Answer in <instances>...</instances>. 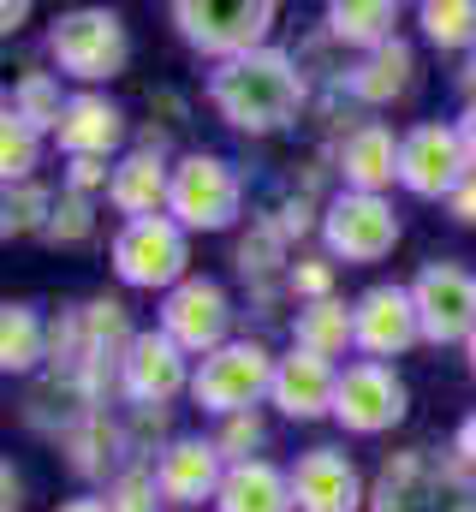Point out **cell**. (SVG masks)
<instances>
[{"label": "cell", "instance_id": "obj_1", "mask_svg": "<svg viewBox=\"0 0 476 512\" xmlns=\"http://www.w3.org/2000/svg\"><path fill=\"white\" fill-rule=\"evenodd\" d=\"M209 108L221 126H233L238 137H274V131L298 126L310 108V78L298 66L292 48H256L244 60H227L209 72L203 84Z\"/></svg>", "mask_w": 476, "mask_h": 512}, {"label": "cell", "instance_id": "obj_2", "mask_svg": "<svg viewBox=\"0 0 476 512\" xmlns=\"http://www.w3.org/2000/svg\"><path fill=\"white\" fill-rule=\"evenodd\" d=\"M369 512H476V471L453 447H399L369 477Z\"/></svg>", "mask_w": 476, "mask_h": 512}, {"label": "cell", "instance_id": "obj_3", "mask_svg": "<svg viewBox=\"0 0 476 512\" xmlns=\"http://www.w3.org/2000/svg\"><path fill=\"white\" fill-rule=\"evenodd\" d=\"M244 203H250V179L244 167L215 155V149H185L173 161V197H167V215L197 239V233H227L244 221Z\"/></svg>", "mask_w": 476, "mask_h": 512}, {"label": "cell", "instance_id": "obj_4", "mask_svg": "<svg viewBox=\"0 0 476 512\" xmlns=\"http://www.w3.org/2000/svg\"><path fill=\"white\" fill-rule=\"evenodd\" d=\"M179 42L215 66L244 60L256 48H274V24H280V6L274 0H173L167 6Z\"/></svg>", "mask_w": 476, "mask_h": 512}, {"label": "cell", "instance_id": "obj_5", "mask_svg": "<svg viewBox=\"0 0 476 512\" xmlns=\"http://www.w3.org/2000/svg\"><path fill=\"white\" fill-rule=\"evenodd\" d=\"M48 60L72 84H114L131 60V30L114 6H72L48 24Z\"/></svg>", "mask_w": 476, "mask_h": 512}, {"label": "cell", "instance_id": "obj_6", "mask_svg": "<svg viewBox=\"0 0 476 512\" xmlns=\"http://www.w3.org/2000/svg\"><path fill=\"white\" fill-rule=\"evenodd\" d=\"M274 358H280V352H268L256 334L227 340L221 352H209V358L197 364V376H191V405H197L203 417H215V423H227L238 411H262V399H268V387H274Z\"/></svg>", "mask_w": 476, "mask_h": 512}, {"label": "cell", "instance_id": "obj_7", "mask_svg": "<svg viewBox=\"0 0 476 512\" xmlns=\"http://www.w3.org/2000/svg\"><path fill=\"white\" fill-rule=\"evenodd\" d=\"M108 268L119 274V286H137V292H173L191 280V233L173 221V215H155V221H125L108 239Z\"/></svg>", "mask_w": 476, "mask_h": 512}, {"label": "cell", "instance_id": "obj_8", "mask_svg": "<svg viewBox=\"0 0 476 512\" xmlns=\"http://www.w3.org/2000/svg\"><path fill=\"white\" fill-rule=\"evenodd\" d=\"M405 239V221L393 209V197H369V191H328L322 209V251L346 268H369Z\"/></svg>", "mask_w": 476, "mask_h": 512}, {"label": "cell", "instance_id": "obj_9", "mask_svg": "<svg viewBox=\"0 0 476 512\" xmlns=\"http://www.w3.org/2000/svg\"><path fill=\"white\" fill-rule=\"evenodd\" d=\"M423 346H471L476 334V268L459 256H435L411 274Z\"/></svg>", "mask_w": 476, "mask_h": 512}, {"label": "cell", "instance_id": "obj_10", "mask_svg": "<svg viewBox=\"0 0 476 512\" xmlns=\"http://www.w3.org/2000/svg\"><path fill=\"white\" fill-rule=\"evenodd\" d=\"M233 292L221 286V280H209V274H191L185 286H173L167 298H161V310H155V328L179 346V352H191L197 364L209 358V352H221L233 334Z\"/></svg>", "mask_w": 476, "mask_h": 512}, {"label": "cell", "instance_id": "obj_11", "mask_svg": "<svg viewBox=\"0 0 476 512\" xmlns=\"http://www.w3.org/2000/svg\"><path fill=\"white\" fill-rule=\"evenodd\" d=\"M465 179H471V155H465L453 120H417V126H405V143H399V191H411L423 203H447Z\"/></svg>", "mask_w": 476, "mask_h": 512}, {"label": "cell", "instance_id": "obj_12", "mask_svg": "<svg viewBox=\"0 0 476 512\" xmlns=\"http://www.w3.org/2000/svg\"><path fill=\"white\" fill-rule=\"evenodd\" d=\"M191 376H197L191 352H179L161 328H137V340L119 358V399L125 411L173 405V399H191Z\"/></svg>", "mask_w": 476, "mask_h": 512}, {"label": "cell", "instance_id": "obj_13", "mask_svg": "<svg viewBox=\"0 0 476 512\" xmlns=\"http://www.w3.org/2000/svg\"><path fill=\"white\" fill-rule=\"evenodd\" d=\"M411 411V387L399 382L393 364H369V358H352L340 370V387H334V423L346 435H387L399 429Z\"/></svg>", "mask_w": 476, "mask_h": 512}, {"label": "cell", "instance_id": "obj_14", "mask_svg": "<svg viewBox=\"0 0 476 512\" xmlns=\"http://www.w3.org/2000/svg\"><path fill=\"white\" fill-rule=\"evenodd\" d=\"M357 310V358L369 364H393L411 346H423V322H417V298L399 280H375L352 298Z\"/></svg>", "mask_w": 476, "mask_h": 512}, {"label": "cell", "instance_id": "obj_15", "mask_svg": "<svg viewBox=\"0 0 476 512\" xmlns=\"http://www.w3.org/2000/svg\"><path fill=\"white\" fill-rule=\"evenodd\" d=\"M292 501L298 512H369V483L357 471V459L334 441L304 447L292 465Z\"/></svg>", "mask_w": 476, "mask_h": 512}, {"label": "cell", "instance_id": "obj_16", "mask_svg": "<svg viewBox=\"0 0 476 512\" xmlns=\"http://www.w3.org/2000/svg\"><path fill=\"white\" fill-rule=\"evenodd\" d=\"M155 483H161V501L173 512H197L215 507L221 483H227V459L215 447V435H173L161 453H155Z\"/></svg>", "mask_w": 476, "mask_h": 512}, {"label": "cell", "instance_id": "obj_17", "mask_svg": "<svg viewBox=\"0 0 476 512\" xmlns=\"http://www.w3.org/2000/svg\"><path fill=\"white\" fill-rule=\"evenodd\" d=\"M54 143H60L66 161H119L125 143H131V120H125V108H119L114 96L78 90L72 108H66V120H60V131H54Z\"/></svg>", "mask_w": 476, "mask_h": 512}, {"label": "cell", "instance_id": "obj_18", "mask_svg": "<svg viewBox=\"0 0 476 512\" xmlns=\"http://www.w3.org/2000/svg\"><path fill=\"white\" fill-rule=\"evenodd\" d=\"M334 387H340V364L286 346V352L274 358L268 405H274L286 423H316V417H334Z\"/></svg>", "mask_w": 476, "mask_h": 512}, {"label": "cell", "instance_id": "obj_19", "mask_svg": "<svg viewBox=\"0 0 476 512\" xmlns=\"http://www.w3.org/2000/svg\"><path fill=\"white\" fill-rule=\"evenodd\" d=\"M399 143L405 131H393L387 120H363V126L334 149V167H340V191H369V197H387L399 185Z\"/></svg>", "mask_w": 476, "mask_h": 512}, {"label": "cell", "instance_id": "obj_20", "mask_svg": "<svg viewBox=\"0 0 476 512\" xmlns=\"http://www.w3.org/2000/svg\"><path fill=\"white\" fill-rule=\"evenodd\" d=\"M167 197H173V161L155 155V149H125L114 161V185H108V209L125 221H155L167 215Z\"/></svg>", "mask_w": 476, "mask_h": 512}, {"label": "cell", "instance_id": "obj_21", "mask_svg": "<svg viewBox=\"0 0 476 512\" xmlns=\"http://www.w3.org/2000/svg\"><path fill=\"white\" fill-rule=\"evenodd\" d=\"M60 453H66V465H72V477H84V483H114L119 471L131 465V441H125V417H114L108 405L102 411H90L66 441H60Z\"/></svg>", "mask_w": 476, "mask_h": 512}, {"label": "cell", "instance_id": "obj_22", "mask_svg": "<svg viewBox=\"0 0 476 512\" xmlns=\"http://www.w3.org/2000/svg\"><path fill=\"white\" fill-rule=\"evenodd\" d=\"M411 84H417V48H411L405 36H393V42H381L375 54H357L352 60L346 96H352L357 108H393V102L411 96Z\"/></svg>", "mask_w": 476, "mask_h": 512}, {"label": "cell", "instance_id": "obj_23", "mask_svg": "<svg viewBox=\"0 0 476 512\" xmlns=\"http://www.w3.org/2000/svg\"><path fill=\"white\" fill-rule=\"evenodd\" d=\"M54 358V322L30 298L0 304V370L6 376H42Z\"/></svg>", "mask_w": 476, "mask_h": 512}, {"label": "cell", "instance_id": "obj_24", "mask_svg": "<svg viewBox=\"0 0 476 512\" xmlns=\"http://www.w3.org/2000/svg\"><path fill=\"white\" fill-rule=\"evenodd\" d=\"M215 512H298V501H292V471L274 465V459L227 465V483L215 495Z\"/></svg>", "mask_w": 476, "mask_h": 512}, {"label": "cell", "instance_id": "obj_25", "mask_svg": "<svg viewBox=\"0 0 476 512\" xmlns=\"http://www.w3.org/2000/svg\"><path fill=\"white\" fill-rule=\"evenodd\" d=\"M322 30L340 48H352V60L357 54H375L381 42L399 36V0H334L322 12Z\"/></svg>", "mask_w": 476, "mask_h": 512}, {"label": "cell", "instance_id": "obj_26", "mask_svg": "<svg viewBox=\"0 0 476 512\" xmlns=\"http://www.w3.org/2000/svg\"><path fill=\"white\" fill-rule=\"evenodd\" d=\"M292 346L316 352V358H346L357 352V310L346 298H322V304H298L292 310Z\"/></svg>", "mask_w": 476, "mask_h": 512}, {"label": "cell", "instance_id": "obj_27", "mask_svg": "<svg viewBox=\"0 0 476 512\" xmlns=\"http://www.w3.org/2000/svg\"><path fill=\"white\" fill-rule=\"evenodd\" d=\"M322 197H310L304 185H292V179H274L262 197H256V209H250V221H268L286 245H304L310 233L322 239Z\"/></svg>", "mask_w": 476, "mask_h": 512}, {"label": "cell", "instance_id": "obj_28", "mask_svg": "<svg viewBox=\"0 0 476 512\" xmlns=\"http://www.w3.org/2000/svg\"><path fill=\"white\" fill-rule=\"evenodd\" d=\"M233 268H238V280H244V292L250 286H280L286 268H292V245L268 221H250V233L233 245Z\"/></svg>", "mask_w": 476, "mask_h": 512}, {"label": "cell", "instance_id": "obj_29", "mask_svg": "<svg viewBox=\"0 0 476 512\" xmlns=\"http://www.w3.org/2000/svg\"><path fill=\"white\" fill-rule=\"evenodd\" d=\"M66 108H72V96L60 90V72H24V78L12 84V96H6V114H18L24 126H36L42 137L60 131Z\"/></svg>", "mask_w": 476, "mask_h": 512}, {"label": "cell", "instance_id": "obj_30", "mask_svg": "<svg viewBox=\"0 0 476 512\" xmlns=\"http://www.w3.org/2000/svg\"><path fill=\"white\" fill-rule=\"evenodd\" d=\"M54 203H60V191H48L42 179L6 185V197H0V239H48Z\"/></svg>", "mask_w": 476, "mask_h": 512}, {"label": "cell", "instance_id": "obj_31", "mask_svg": "<svg viewBox=\"0 0 476 512\" xmlns=\"http://www.w3.org/2000/svg\"><path fill=\"white\" fill-rule=\"evenodd\" d=\"M417 24H423V42L441 54H471L476 48V0H423Z\"/></svg>", "mask_w": 476, "mask_h": 512}, {"label": "cell", "instance_id": "obj_32", "mask_svg": "<svg viewBox=\"0 0 476 512\" xmlns=\"http://www.w3.org/2000/svg\"><path fill=\"white\" fill-rule=\"evenodd\" d=\"M42 131L24 126L18 114H0V179L6 185H30L36 179V167H42Z\"/></svg>", "mask_w": 476, "mask_h": 512}, {"label": "cell", "instance_id": "obj_33", "mask_svg": "<svg viewBox=\"0 0 476 512\" xmlns=\"http://www.w3.org/2000/svg\"><path fill=\"white\" fill-rule=\"evenodd\" d=\"M96 239V197H78V191H60L54 203V221H48V239L54 251H84Z\"/></svg>", "mask_w": 476, "mask_h": 512}, {"label": "cell", "instance_id": "obj_34", "mask_svg": "<svg viewBox=\"0 0 476 512\" xmlns=\"http://www.w3.org/2000/svg\"><path fill=\"white\" fill-rule=\"evenodd\" d=\"M334 286H340V262H334L328 251L292 256V268H286V292H292V304H322V298H340Z\"/></svg>", "mask_w": 476, "mask_h": 512}, {"label": "cell", "instance_id": "obj_35", "mask_svg": "<svg viewBox=\"0 0 476 512\" xmlns=\"http://www.w3.org/2000/svg\"><path fill=\"white\" fill-rule=\"evenodd\" d=\"M215 447H221L227 465L262 459V453H268V417H262V411H238L227 423H215Z\"/></svg>", "mask_w": 476, "mask_h": 512}, {"label": "cell", "instance_id": "obj_36", "mask_svg": "<svg viewBox=\"0 0 476 512\" xmlns=\"http://www.w3.org/2000/svg\"><path fill=\"white\" fill-rule=\"evenodd\" d=\"M102 501H108V512H167L161 483H155V471H149V465H125L114 483L102 489Z\"/></svg>", "mask_w": 476, "mask_h": 512}, {"label": "cell", "instance_id": "obj_37", "mask_svg": "<svg viewBox=\"0 0 476 512\" xmlns=\"http://www.w3.org/2000/svg\"><path fill=\"white\" fill-rule=\"evenodd\" d=\"M108 185H114V161H66L60 191H78V197H108Z\"/></svg>", "mask_w": 476, "mask_h": 512}, {"label": "cell", "instance_id": "obj_38", "mask_svg": "<svg viewBox=\"0 0 476 512\" xmlns=\"http://www.w3.org/2000/svg\"><path fill=\"white\" fill-rule=\"evenodd\" d=\"M447 215H453L459 227H476V173L459 185V191H453V197H447Z\"/></svg>", "mask_w": 476, "mask_h": 512}, {"label": "cell", "instance_id": "obj_39", "mask_svg": "<svg viewBox=\"0 0 476 512\" xmlns=\"http://www.w3.org/2000/svg\"><path fill=\"white\" fill-rule=\"evenodd\" d=\"M453 453H459V459L476 471V405L459 417V429H453Z\"/></svg>", "mask_w": 476, "mask_h": 512}, {"label": "cell", "instance_id": "obj_40", "mask_svg": "<svg viewBox=\"0 0 476 512\" xmlns=\"http://www.w3.org/2000/svg\"><path fill=\"white\" fill-rule=\"evenodd\" d=\"M0 495H6V501H0V512H24V477L12 471V459L0 465Z\"/></svg>", "mask_w": 476, "mask_h": 512}, {"label": "cell", "instance_id": "obj_41", "mask_svg": "<svg viewBox=\"0 0 476 512\" xmlns=\"http://www.w3.org/2000/svg\"><path fill=\"white\" fill-rule=\"evenodd\" d=\"M453 126H459V143H465L471 173H476V102H465V108H459V120H453Z\"/></svg>", "mask_w": 476, "mask_h": 512}, {"label": "cell", "instance_id": "obj_42", "mask_svg": "<svg viewBox=\"0 0 476 512\" xmlns=\"http://www.w3.org/2000/svg\"><path fill=\"white\" fill-rule=\"evenodd\" d=\"M453 78H459L465 102H476V48H471V54H459V72H453Z\"/></svg>", "mask_w": 476, "mask_h": 512}, {"label": "cell", "instance_id": "obj_43", "mask_svg": "<svg viewBox=\"0 0 476 512\" xmlns=\"http://www.w3.org/2000/svg\"><path fill=\"white\" fill-rule=\"evenodd\" d=\"M24 18H30V6H24V0H6V6H0V30H6V36H12V30H24Z\"/></svg>", "mask_w": 476, "mask_h": 512}, {"label": "cell", "instance_id": "obj_44", "mask_svg": "<svg viewBox=\"0 0 476 512\" xmlns=\"http://www.w3.org/2000/svg\"><path fill=\"white\" fill-rule=\"evenodd\" d=\"M54 512H108V501L102 495H72V501H60Z\"/></svg>", "mask_w": 476, "mask_h": 512}, {"label": "cell", "instance_id": "obj_45", "mask_svg": "<svg viewBox=\"0 0 476 512\" xmlns=\"http://www.w3.org/2000/svg\"><path fill=\"white\" fill-rule=\"evenodd\" d=\"M465 364H471V376H476V334H471V346H465Z\"/></svg>", "mask_w": 476, "mask_h": 512}]
</instances>
